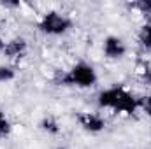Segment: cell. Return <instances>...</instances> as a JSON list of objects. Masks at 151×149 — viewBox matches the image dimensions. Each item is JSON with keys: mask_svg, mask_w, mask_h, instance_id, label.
<instances>
[{"mask_svg": "<svg viewBox=\"0 0 151 149\" xmlns=\"http://www.w3.org/2000/svg\"><path fill=\"white\" fill-rule=\"evenodd\" d=\"M97 105L100 109H111L114 112L134 114L139 109L141 102L127 88H123V86H111V88H106V90L99 91Z\"/></svg>", "mask_w": 151, "mask_h": 149, "instance_id": "cell-1", "label": "cell"}, {"mask_svg": "<svg viewBox=\"0 0 151 149\" xmlns=\"http://www.w3.org/2000/svg\"><path fill=\"white\" fill-rule=\"evenodd\" d=\"M99 82V75L93 65L86 62H77L74 63L65 74L60 75L58 84L60 86H76V88H93Z\"/></svg>", "mask_w": 151, "mask_h": 149, "instance_id": "cell-2", "label": "cell"}, {"mask_svg": "<svg viewBox=\"0 0 151 149\" xmlns=\"http://www.w3.org/2000/svg\"><path fill=\"white\" fill-rule=\"evenodd\" d=\"M74 27V21L58 11H49L46 12L40 21L37 23V28L40 34L44 35H51V37H58V35H65L70 28Z\"/></svg>", "mask_w": 151, "mask_h": 149, "instance_id": "cell-3", "label": "cell"}, {"mask_svg": "<svg viewBox=\"0 0 151 149\" xmlns=\"http://www.w3.org/2000/svg\"><path fill=\"white\" fill-rule=\"evenodd\" d=\"M76 121L88 133H100L107 126V121L97 112H77L76 114Z\"/></svg>", "mask_w": 151, "mask_h": 149, "instance_id": "cell-4", "label": "cell"}, {"mask_svg": "<svg viewBox=\"0 0 151 149\" xmlns=\"http://www.w3.org/2000/svg\"><path fill=\"white\" fill-rule=\"evenodd\" d=\"M102 53L107 60H121L127 54V44L118 35H107L102 42Z\"/></svg>", "mask_w": 151, "mask_h": 149, "instance_id": "cell-5", "label": "cell"}, {"mask_svg": "<svg viewBox=\"0 0 151 149\" xmlns=\"http://www.w3.org/2000/svg\"><path fill=\"white\" fill-rule=\"evenodd\" d=\"M28 49V44L23 37H14L7 42H2L0 53L5 54L7 58H23Z\"/></svg>", "mask_w": 151, "mask_h": 149, "instance_id": "cell-6", "label": "cell"}, {"mask_svg": "<svg viewBox=\"0 0 151 149\" xmlns=\"http://www.w3.org/2000/svg\"><path fill=\"white\" fill-rule=\"evenodd\" d=\"M39 126H40L42 132H46V133H49V135H58V133H60V125H58L56 117H53V116L42 117L40 123H39Z\"/></svg>", "mask_w": 151, "mask_h": 149, "instance_id": "cell-7", "label": "cell"}, {"mask_svg": "<svg viewBox=\"0 0 151 149\" xmlns=\"http://www.w3.org/2000/svg\"><path fill=\"white\" fill-rule=\"evenodd\" d=\"M137 40H139V44H141L144 49L151 51V23H146V25H142V27L139 28Z\"/></svg>", "mask_w": 151, "mask_h": 149, "instance_id": "cell-8", "label": "cell"}, {"mask_svg": "<svg viewBox=\"0 0 151 149\" xmlns=\"http://www.w3.org/2000/svg\"><path fill=\"white\" fill-rule=\"evenodd\" d=\"M11 132H12V125H11V121L5 117L4 111L0 109V139L9 137V135H11Z\"/></svg>", "mask_w": 151, "mask_h": 149, "instance_id": "cell-9", "label": "cell"}, {"mask_svg": "<svg viewBox=\"0 0 151 149\" xmlns=\"http://www.w3.org/2000/svg\"><path fill=\"white\" fill-rule=\"evenodd\" d=\"M16 77V70L11 65H0V82H9Z\"/></svg>", "mask_w": 151, "mask_h": 149, "instance_id": "cell-10", "label": "cell"}, {"mask_svg": "<svg viewBox=\"0 0 151 149\" xmlns=\"http://www.w3.org/2000/svg\"><path fill=\"white\" fill-rule=\"evenodd\" d=\"M130 7L139 9L142 14H151V0H139V2H135V4H132Z\"/></svg>", "mask_w": 151, "mask_h": 149, "instance_id": "cell-11", "label": "cell"}, {"mask_svg": "<svg viewBox=\"0 0 151 149\" xmlns=\"http://www.w3.org/2000/svg\"><path fill=\"white\" fill-rule=\"evenodd\" d=\"M139 102H141L139 109H142V111H144V112H146V114L151 117V93L148 95V97H142V98H139Z\"/></svg>", "mask_w": 151, "mask_h": 149, "instance_id": "cell-12", "label": "cell"}, {"mask_svg": "<svg viewBox=\"0 0 151 149\" xmlns=\"http://www.w3.org/2000/svg\"><path fill=\"white\" fill-rule=\"evenodd\" d=\"M141 77H142V81H144L146 84L151 86V69L150 67H144V69L141 70Z\"/></svg>", "mask_w": 151, "mask_h": 149, "instance_id": "cell-13", "label": "cell"}, {"mask_svg": "<svg viewBox=\"0 0 151 149\" xmlns=\"http://www.w3.org/2000/svg\"><path fill=\"white\" fill-rule=\"evenodd\" d=\"M56 149H67V148H63V146H60V148H56Z\"/></svg>", "mask_w": 151, "mask_h": 149, "instance_id": "cell-14", "label": "cell"}]
</instances>
